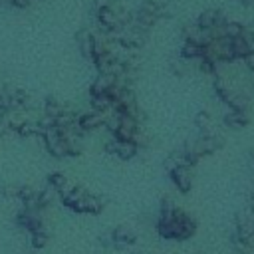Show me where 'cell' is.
Listing matches in <instances>:
<instances>
[{"label":"cell","mask_w":254,"mask_h":254,"mask_svg":"<svg viewBox=\"0 0 254 254\" xmlns=\"http://www.w3.org/2000/svg\"><path fill=\"white\" fill-rule=\"evenodd\" d=\"M250 214H252V216H254V200H252V202H250Z\"/></svg>","instance_id":"obj_29"},{"label":"cell","mask_w":254,"mask_h":254,"mask_svg":"<svg viewBox=\"0 0 254 254\" xmlns=\"http://www.w3.org/2000/svg\"><path fill=\"white\" fill-rule=\"evenodd\" d=\"M75 42H77V48L81 52L83 58L87 60H93V52H95V34L89 32V30H79L75 34Z\"/></svg>","instance_id":"obj_5"},{"label":"cell","mask_w":254,"mask_h":254,"mask_svg":"<svg viewBox=\"0 0 254 254\" xmlns=\"http://www.w3.org/2000/svg\"><path fill=\"white\" fill-rule=\"evenodd\" d=\"M139 153V147L133 143V141H117V151H115V157L121 159V161H131L135 159Z\"/></svg>","instance_id":"obj_11"},{"label":"cell","mask_w":254,"mask_h":254,"mask_svg":"<svg viewBox=\"0 0 254 254\" xmlns=\"http://www.w3.org/2000/svg\"><path fill=\"white\" fill-rule=\"evenodd\" d=\"M169 175H171V181H173V185L177 187V190H181L183 194H187V192L192 189V169L177 167V169H173Z\"/></svg>","instance_id":"obj_4"},{"label":"cell","mask_w":254,"mask_h":254,"mask_svg":"<svg viewBox=\"0 0 254 254\" xmlns=\"http://www.w3.org/2000/svg\"><path fill=\"white\" fill-rule=\"evenodd\" d=\"M198 24L200 30H212V28H218V26H224L226 24V18L220 10H214V8H206L198 14V18L194 20Z\"/></svg>","instance_id":"obj_2"},{"label":"cell","mask_w":254,"mask_h":254,"mask_svg":"<svg viewBox=\"0 0 254 254\" xmlns=\"http://www.w3.org/2000/svg\"><path fill=\"white\" fill-rule=\"evenodd\" d=\"M56 196H58V190H56L52 185H48V183H46V187H44V189H40V190H38V196H36V200H38V208H40V210L50 208V206L54 204Z\"/></svg>","instance_id":"obj_9"},{"label":"cell","mask_w":254,"mask_h":254,"mask_svg":"<svg viewBox=\"0 0 254 254\" xmlns=\"http://www.w3.org/2000/svg\"><path fill=\"white\" fill-rule=\"evenodd\" d=\"M111 242L115 244V246H133L135 242H137V236H135V232L129 228V226H125V224H119V226H115L113 228V232H111Z\"/></svg>","instance_id":"obj_6"},{"label":"cell","mask_w":254,"mask_h":254,"mask_svg":"<svg viewBox=\"0 0 254 254\" xmlns=\"http://www.w3.org/2000/svg\"><path fill=\"white\" fill-rule=\"evenodd\" d=\"M18 190H20V187H16V185L4 187V196H16L18 198Z\"/></svg>","instance_id":"obj_26"},{"label":"cell","mask_w":254,"mask_h":254,"mask_svg":"<svg viewBox=\"0 0 254 254\" xmlns=\"http://www.w3.org/2000/svg\"><path fill=\"white\" fill-rule=\"evenodd\" d=\"M85 192H87V190H85L83 187H79V185H75V187H73V189H71V190H69V192H67V194H65V196L62 198V202H64V206H67V208H69V206H71V204H73L75 200H79V198H81V196H83Z\"/></svg>","instance_id":"obj_21"},{"label":"cell","mask_w":254,"mask_h":254,"mask_svg":"<svg viewBox=\"0 0 254 254\" xmlns=\"http://www.w3.org/2000/svg\"><path fill=\"white\" fill-rule=\"evenodd\" d=\"M238 2H242V4H252L254 0H238Z\"/></svg>","instance_id":"obj_30"},{"label":"cell","mask_w":254,"mask_h":254,"mask_svg":"<svg viewBox=\"0 0 254 254\" xmlns=\"http://www.w3.org/2000/svg\"><path fill=\"white\" fill-rule=\"evenodd\" d=\"M103 151H105L107 155H115V151H117V139L111 137V139L103 141Z\"/></svg>","instance_id":"obj_25"},{"label":"cell","mask_w":254,"mask_h":254,"mask_svg":"<svg viewBox=\"0 0 254 254\" xmlns=\"http://www.w3.org/2000/svg\"><path fill=\"white\" fill-rule=\"evenodd\" d=\"M224 125H228L232 129H242V127L248 125V113L246 111H234V109H230L224 115Z\"/></svg>","instance_id":"obj_12"},{"label":"cell","mask_w":254,"mask_h":254,"mask_svg":"<svg viewBox=\"0 0 254 254\" xmlns=\"http://www.w3.org/2000/svg\"><path fill=\"white\" fill-rule=\"evenodd\" d=\"M202 56V46L190 42V40H185L181 44V58L183 60H198Z\"/></svg>","instance_id":"obj_14"},{"label":"cell","mask_w":254,"mask_h":254,"mask_svg":"<svg viewBox=\"0 0 254 254\" xmlns=\"http://www.w3.org/2000/svg\"><path fill=\"white\" fill-rule=\"evenodd\" d=\"M30 236H32V238H30V242H32V248H36V250H42V248H46V246H48V242H50V234L46 232V228H42V230H36V232H32Z\"/></svg>","instance_id":"obj_18"},{"label":"cell","mask_w":254,"mask_h":254,"mask_svg":"<svg viewBox=\"0 0 254 254\" xmlns=\"http://www.w3.org/2000/svg\"><path fill=\"white\" fill-rule=\"evenodd\" d=\"M175 220H177V224H179V236H177V240H189V238H192L194 236V232H196V220L187 212V210H183V208H175Z\"/></svg>","instance_id":"obj_1"},{"label":"cell","mask_w":254,"mask_h":254,"mask_svg":"<svg viewBox=\"0 0 254 254\" xmlns=\"http://www.w3.org/2000/svg\"><path fill=\"white\" fill-rule=\"evenodd\" d=\"M83 200H85V212L87 214H101L105 208V200L93 192H85Z\"/></svg>","instance_id":"obj_13"},{"label":"cell","mask_w":254,"mask_h":254,"mask_svg":"<svg viewBox=\"0 0 254 254\" xmlns=\"http://www.w3.org/2000/svg\"><path fill=\"white\" fill-rule=\"evenodd\" d=\"M10 4L14 8H28L32 4V0H10Z\"/></svg>","instance_id":"obj_28"},{"label":"cell","mask_w":254,"mask_h":254,"mask_svg":"<svg viewBox=\"0 0 254 254\" xmlns=\"http://www.w3.org/2000/svg\"><path fill=\"white\" fill-rule=\"evenodd\" d=\"M12 103H10V87L6 83H0V113L10 111Z\"/></svg>","instance_id":"obj_24"},{"label":"cell","mask_w":254,"mask_h":254,"mask_svg":"<svg viewBox=\"0 0 254 254\" xmlns=\"http://www.w3.org/2000/svg\"><path fill=\"white\" fill-rule=\"evenodd\" d=\"M113 85H115V77L113 75L97 73V77L89 85V95H105V93H109V89Z\"/></svg>","instance_id":"obj_8"},{"label":"cell","mask_w":254,"mask_h":254,"mask_svg":"<svg viewBox=\"0 0 254 254\" xmlns=\"http://www.w3.org/2000/svg\"><path fill=\"white\" fill-rule=\"evenodd\" d=\"M242 32H244V24H240L236 20H226V24H224V38L234 40V38H240Z\"/></svg>","instance_id":"obj_17"},{"label":"cell","mask_w":254,"mask_h":254,"mask_svg":"<svg viewBox=\"0 0 254 254\" xmlns=\"http://www.w3.org/2000/svg\"><path fill=\"white\" fill-rule=\"evenodd\" d=\"M226 105H228L230 109H234V111H248V107H250V99H248L246 93H242V91H234Z\"/></svg>","instance_id":"obj_15"},{"label":"cell","mask_w":254,"mask_h":254,"mask_svg":"<svg viewBox=\"0 0 254 254\" xmlns=\"http://www.w3.org/2000/svg\"><path fill=\"white\" fill-rule=\"evenodd\" d=\"M67 181H69V179H67L62 171H54V173H50V175H48V185H52L56 190H60Z\"/></svg>","instance_id":"obj_23"},{"label":"cell","mask_w":254,"mask_h":254,"mask_svg":"<svg viewBox=\"0 0 254 254\" xmlns=\"http://www.w3.org/2000/svg\"><path fill=\"white\" fill-rule=\"evenodd\" d=\"M131 141H133L139 149H141V147H149V145H151V137H149V133L145 131V127H143V125H139V127H137V131L133 133Z\"/></svg>","instance_id":"obj_20"},{"label":"cell","mask_w":254,"mask_h":254,"mask_svg":"<svg viewBox=\"0 0 254 254\" xmlns=\"http://www.w3.org/2000/svg\"><path fill=\"white\" fill-rule=\"evenodd\" d=\"M77 127L83 135L93 133L97 129H103V115L95 113V111H83V113L77 115Z\"/></svg>","instance_id":"obj_3"},{"label":"cell","mask_w":254,"mask_h":254,"mask_svg":"<svg viewBox=\"0 0 254 254\" xmlns=\"http://www.w3.org/2000/svg\"><path fill=\"white\" fill-rule=\"evenodd\" d=\"M97 22H99V26H101L103 30H107V32H113V30H119V28H121V26H119V20H117V14L111 10L109 4L97 8Z\"/></svg>","instance_id":"obj_7"},{"label":"cell","mask_w":254,"mask_h":254,"mask_svg":"<svg viewBox=\"0 0 254 254\" xmlns=\"http://www.w3.org/2000/svg\"><path fill=\"white\" fill-rule=\"evenodd\" d=\"M36 196H38V190L34 187H30V185H22L20 190H18V200L22 204H26L30 200H36Z\"/></svg>","instance_id":"obj_22"},{"label":"cell","mask_w":254,"mask_h":254,"mask_svg":"<svg viewBox=\"0 0 254 254\" xmlns=\"http://www.w3.org/2000/svg\"><path fill=\"white\" fill-rule=\"evenodd\" d=\"M67 109V105L65 103H62L60 99H56L54 95H48L46 97V103H44V115H48V117H52V119H58L64 111Z\"/></svg>","instance_id":"obj_10"},{"label":"cell","mask_w":254,"mask_h":254,"mask_svg":"<svg viewBox=\"0 0 254 254\" xmlns=\"http://www.w3.org/2000/svg\"><path fill=\"white\" fill-rule=\"evenodd\" d=\"M250 52H252V50H250L248 42H246L242 36L232 40V54H234V60H244Z\"/></svg>","instance_id":"obj_16"},{"label":"cell","mask_w":254,"mask_h":254,"mask_svg":"<svg viewBox=\"0 0 254 254\" xmlns=\"http://www.w3.org/2000/svg\"><path fill=\"white\" fill-rule=\"evenodd\" d=\"M242 62H244L246 69H250V71L254 73V52H250V54H248V56H246V58H244Z\"/></svg>","instance_id":"obj_27"},{"label":"cell","mask_w":254,"mask_h":254,"mask_svg":"<svg viewBox=\"0 0 254 254\" xmlns=\"http://www.w3.org/2000/svg\"><path fill=\"white\" fill-rule=\"evenodd\" d=\"M16 133H18L20 137H36V135H40L42 131H40V127H38V121L28 119L22 127H18V129H16Z\"/></svg>","instance_id":"obj_19"}]
</instances>
